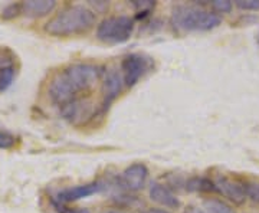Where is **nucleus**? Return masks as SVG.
<instances>
[{"label": "nucleus", "instance_id": "obj_8", "mask_svg": "<svg viewBox=\"0 0 259 213\" xmlns=\"http://www.w3.org/2000/svg\"><path fill=\"white\" fill-rule=\"evenodd\" d=\"M101 190V183L98 182H93V183H87V185L75 186V187H69V189H64L62 192H59L56 195V202L59 203H71V202H76V200H81L85 197H90V196L95 195L97 192Z\"/></svg>", "mask_w": 259, "mask_h": 213}, {"label": "nucleus", "instance_id": "obj_19", "mask_svg": "<svg viewBox=\"0 0 259 213\" xmlns=\"http://www.w3.org/2000/svg\"><path fill=\"white\" fill-rule=\"evenodd\" d=\"M212 8L218 13H229L233 6L229 0H214V2H212Z\"/></svg>", "mask_w": 259, "mask_h": 213}, {"label": "nucleus", "instance_id": "obj_1", "mask_svg": "<svg viewBox=\"0 0 259 213\" xmlns=\"http://www.w3.org/2000/svg\"><path fill=\"white\" fill-rule=\"evenodd\" d=\"M102 71L93 64H74L65 68L49 83V97L58 105L81 98L90 93L95 83L101 79Z\"/></svg>", "mask_w": 259, "mask_h": 213}, {"label": "nucleus", "instance_id": "obj_10", "mask_svg": "<svg viewBox=\"0 0 259 213\" xmlns=\"http://www.w3.org/2000/svg\"><path fill=\"white\" fill-rule=\"evenodd\" d=\"M124 78L115 69L105 71L102 79V95H104V105H110L122 90Z\"/></svg>", "mask_w": 259, "mask_h": 213}, {"label": "nucleus", "instance_id": "obj_16", "mask_svg": "<svg viewBox=\"0 0 259 213\" xmlns=\"http://www.w3.org/2000/svg\"><path fill=\"white\" fill-rule=\"evenodd\" d=\"M243 192L246 197H249L252 202L259 203V183L258 182H246L243 183Z\"/></svg>", "mask_w": 259, "mask_h": 213}, {"label": "nucleus", "instance_id": "obj_26", "mask_svg": "<svg viewBox=\"0 0 259 213\" xmlns=\"http://www.w3.org/2000/svg\"><path fill=\"white\" fill-rule=\"evenodd\" d=\"M258 44H259V36H258Z\"/></svg>", "mask_w": 259, "mask_h": 213}, {"label": "nucleus", "instance_id": "obj_13", "mask_svg": "<svg viewBox=\"0 0 259 213\" xmlns=\"http://www.w3.org/2000/svg\"><path fill=\"white\" fill-rule=\"evenodd\" d=\"M187 189L194 190V192H218L214 182L204 177H194L192 180H189Z\"/></svg>", "mask_w": 259, "mask_h": 213}, {"label": "nucleus", "instance_id": "obj_9", "mask_svg": "<svg viewBox=\"0 0 259 213\" xmlns=\"http://www.w3.org/2000/svg\"><path fill=\"white\" fill-rule=\"evenodd\" d=\"M213 182H214V186H216V190L222 196H225L226 199H229L231 202L236 204H242L245 202L246 195L243 192V186L223 176L216 177Z\"/></svg>", "mask_w": 259, "mask_h": 213}, {"label": "nucleus", "instance_id": "obj_7", "mask_svg": "<svg viewBox=\"0 0 259 213\" xmlns=\"http://www.w3.org/2000/svg\"><path fill=\"white\" fill-rule=\"evenodd\" d=\"M148 177L147 167L141 163H136L127 167L122 173H121V183L125 189H128L131 192H139L141 190Z\"/></svg>", "mask_w": 259, "mask_h": 213}, {"label": "nucleus", "instance_id": "obj_24", "mask_svg": "<svg viewBox=\"0 0 259 213\" xmlns=\"http://www.w3.org/2000/svg\"><path fill=\"white\" fill-rule=\"evenodd\" d=\"M186 213H207V212H204V210L199 209V207H189V209L186 210Z\"/></svg>", "mask_w": 259, "mask_h": 213}, {"label": "nucleus", "instance_id": "obj_6", "mask_svg": "<svg viewBox=\"0 0 259 213\" xmlns=\"http://www.w3.org/2000/svg\"><path fill=\"white\" fill-rule=\"evenodd\" d=\"M62 115L64 118H66L71 122H75V124H79V122H83V121L90 120L94 115V107L91 102L88 100H83V98H78L75 101L68 102L62 105Z\"/></svg>", "mask_w": 259, "mask_h": 213}, {"label": "nucleus", "instance_id": "obj_5", "mask_svg": "<svg viewBox=\"0 0 259 213\" xmlns=\"http://www.w3.org/2000/svg\"><path fill=\"white\" fill-rule=\"evenodd\" d=\"M148 59L144 56L131 54L122 59L121 69L124 74V83L127 87H134L143 78V75L148 71Z\"/></svg>", "mask_w": 259, "mask_h": 213}, {"label": "nucleus", "instance_id": "obj_20", "mask_svg": "<svg viewBox=\"0 0 259 213\" xmlns=\"http://www.w3.org/2000/svg\"><path fill=\"white\" fill-rule=\"evenodd\" d=\"M133 6L134 9L137 10V13H143V15H147L151 10L154 9L156 3L154 2H133Z\"/></svg>", "mask_w": 259, "mask_h": 213}, {"label": "nucleus", "instance_id": "obj_23", "mask_svg": "<svg viewBox=\"0 0 259 213\" xmlns=\"http://www.w3.org/2000/svg\"><path fill=\"white\" fill-rule=\"evenodd\" d=\"M141 213H168L167 210H163V209H146L144 212H141Z\"/></svg>", "mask_w": 259, "mask_h": 213}, {"label": "nucleus", "instance_id": "obj_4", "mask_svg": "<svg viewBox=\"0 0 259 213\" xmlns=\"http://www.w3.org/2000/svg\"><path fill=\"white\" fill-rule=\"evenodd\" d=\"M134 32V20L127 16H112L102 20L97 28V37L107 44H124Z\"/></svg>", "mask_w": 259, "mask_h": 213}, {"label": "nucleus", "instance_id": "obj_12", "mask_svg": "<svg viewBox=\"0 0 259 213\" xmlns=\"http://www.w3.org/2000/svg\"><path fill=\"white\" fill-rule=\"evenodd\" d=\"M56 8L52 0H29L22 3V13L29 18H42L49 15Z\"/></svg>", "mask_w": 259, "mask_h": 213}, {"label": "nucleus", "instance_id": "obj_17", "mask_svg": "<svg viewBox=\"0 0 259 213\" xmlns=\"http://www.w3.org/2000/svg\"><path fill=\"white\" fill-rule=\"evenodd\" d=\"M20 13H22V3H12L2 10V19L12 20V19L18 18Z\"/></svg>", "mask_w": 259, "mask_h": 213}, {"label": "nucleus", "instance_id": "obj_25", "mask_svg": "<svg viewBox=\"0 0 259 213\" xmlns=\"http://www.w3.org/2000/svg\"><path fill=\"white\" fill-rule=\"evenodd\" d=\"M102 213H124V212H118V210H110V212H102Z\"/></svg>", "mask_w": 259, "mask_h": 213}, {"label": "nucleus", "instance_id": "obj_11", "mask_svg": "<svg viewBox=\"0 0 259 213\" xmlns=\"http://www.w3.org/2000/svg\"><path fill=\"white\" fill-rule=\"evenodd\" d=\"M150 197L151 200L157 202L161 206H166L170 209H176L180 206V202L176 197V195L166 187L164 185H160V183H154L150 187Z\"/></svg>", "mask_w": 259, "mask_h": 213}, {"label": "nucleus", "instance_id": "obj_15", "mask_svg": "<svg viewBox=\"0 0 259 213\" xmlns=\"http://www.w3.org/2000/svg\"><path fill=\"white\" fill-rule=\"evenodd\" d=\"M15 78V66H6L0 69V93L9 88Z\"/></svg>", "mask_w": 259, "mask_h": 213}, {"label": "nucleus", "instance_id": "obj_21", "mask_svg": "<svg viewBox=\"0 0 259 213\" xmlns=\"http://www.w3.org/2000/svg\"><path fill=\"white\" fill-rule=\"evenodd\" d=\"M235 5L242 10H259V0H238L235 2Z\"/></svg>", "mask_w": 259, "mask_h": 213}, {"label": "nucleus", "instance_id": "obj_18", "mask_svg": "<svg viewBox=\"0 0 259 213\" xmlns=\"http://www.w3.org/2000/svg\"><path fill=\"white\" fill-rule=\"evenodd\" d=\"M52 203L55 206L56 212L58 213H91L88 209H85V207H71V206H66L64 203H59L56 200H52Z\"/></svg>", "mask_w": 259, "mask_h": 213}, {"label": "nucleus", "instance_id": "obj_3", "mask_svg": "<svg viewBox=\"0 0 259 213\" xmlns=\"http://www.w3.org/2000/svg\"><path fill=\"white\" fill-rule=\"evenodd\" d=\"M221 22L222 19L218 13L193 6H177L171 13V23L180 30H212Z\"/></svg>", "mask_w": 259, "mask_h": 213}, {"label": "nucleus", "instance_id": "obj_2", "mask_svg": "<svg viewBox=\"0 0 259 213\" xmlns=\"http://www.w3.org/2000/svg\"><path fill=\"white\" fill-rule=\"evenodd\" d=\"M95 12L81 5L69 6L56 13L45 25V30L52 36H74L93 28Z\"/></svg>", "mask_w": 259, "mask_h": 213}, {"label": "nucleus", "instance_id": "obj_14", "mask_svg": "<svg viewBox=\"0 0 259 213\" xmlns=\"http://www.w3.org/2000/svg\"><path fill=\"white\" fill-rule=\"evenodd\" d=\"M204 209L207 213H235L228 203L219 199H207L204 200Z\"/></svg>", "mask_w": 259, "mask_h": 213}, {"label": "nucleus", "instance_id": "obj_22", "mask_svg": "<svg viewBox=\"0 0 259 213\" xmlns=\"http://www.w3.org/2000/svg\"><path fill=\"white\" fill-rule=\"evenodd\" d=\"M16 140L12 134L8 133H0V148H12L15 146Z\"/></svg>", "mask_w": 259, "mask_h": 213}]
</instances>
